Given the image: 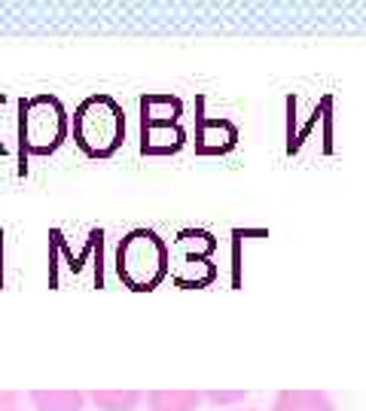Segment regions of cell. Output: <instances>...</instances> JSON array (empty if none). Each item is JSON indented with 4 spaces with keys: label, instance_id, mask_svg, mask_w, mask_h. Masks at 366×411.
Here are the masks:
<instances>
[{
    "label": "cell",
    "instance_id": "4",
    "mask_svg": "<svg viewBox=\"0 0 366 411\" xmlns=\"http://www.w3.org/2000/svg\"><path fill=\"white\" fill-rule=\"evenodd\" d=\"M70 396H65V402H67ZM34 402L40 405V411H61L58 405H61V396H46V393H34ZM70 405H79V399L74 396L70 399Z\"/></svg>",
    "mask_w": 366,
    "mask_h": 411
},
{
    "label": "cell",
    "instance_id": "5",
    "mask_svg": "<svg viewBox=\"0 0 366 411\" xmlns=\"http://www.w3.org/2000/svg\"><path fill=\"white\" fill-rule=\"evenodd\" d=\"M0 411H16V405H13V396H9V393L0 396Z\"/></svg>",
    "mask_w": 366,
    "mask_h": 411
},
{
    "label": "cell",
    "instance_id": "3",
    "mask_svg": "<svg viewBox=\"0 0 366 411\" xmlns=\"http://www.w3.org/2000/svg\"><path fill=\"white\" fill-rule=\"evenodd\" d=\"M65 137V110L52 98H37L25 107V143L34 152L55 150Z\"/></svg>",
    "mask_w": 366,
    "mask_h": 411
},
{
    "label": "cell",
    "instance_id": "2",
    "mask_svg": "<svg viewBox=\"0 0 366 411\" xmlns=\"http://www.w3.org/2000/svg\"><path fill=\"white\" fill-rule=\"evenodd\" d=\"M168 269V250L152 232H131L119 244V274L131 290H152Z\"/></svg>",
    "mask_w": 366,
    "mask_h": 411
},
{
    "label": "cell",
    "instance_id": "1",
    "mask_svg": "<svg viewBox=\"0 0 366 411\" xmlns=\"http://www.w3.org/2000/svg\"><path fill=\"white\" fill-rule=\"evenodd\" d=\"M122 110L110 98H89L74 116V137L89 156H110L122 140Z\"/></svg>",
    "mask_w": 366,
    "mask_h": 411
}]
</instances>
